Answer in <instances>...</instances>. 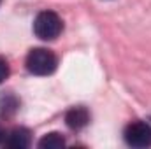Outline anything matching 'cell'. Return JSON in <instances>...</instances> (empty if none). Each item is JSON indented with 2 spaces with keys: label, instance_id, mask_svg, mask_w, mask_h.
<instances>
[{
  "label": "cell",
  "instance_id": "277c9868",
  "mask_svg": "<svg viewBox=\"0 0 151 149\" xmlns=\"http://www.w3.org/2000/svg\"><path fill=\"white\" fill-rule=\"evenodd\" d=\"M2 144L5 148H11V149H25V148H30L32 144V133L28 128L25 126H16L12 130H9L7 133L4 132V140Z\"/></svg>",
  "mask_w": 151,
  "mask_h": 149
},
{
  "label": "cell",
  "instance_id": "ba28073f",
  "mask_svg": "<svg viewBox=\"0 0 151 149\" xmlns=\"http://www.w3.org/2000/svg\"><path fill=\"white\" fill-rule=\"evenodd\" d=\"M4 140V130H2V126H0V142Z\"/></svg>",
  "mask_w": 151,
  "mask_h": 149
},
{
  "label": "cell",
  "instance_id": "52a82bcc",
  "mask_svg": "<svg viewBox=\"0 0 151 149\" xmlns=\"http://www.w3.org/2000/svg\"><path fill=\"white\" fill-rule=\"evenodd\" d=\"M9 75V63L0 56V82H4Z\"/></svg>",
  "mask_w": 151,
  "mask_h": 149
},
{
  "label": "cell",
  "instance_id": "9c48e42d",
  "mask_svg": "<svg viewBox=\"0 0 151 149\" xmlns=\"http://www.w3.org/2000/svg\"><path fill=\"white\" fill-rule=\"evenodd\" d=\"M0 4H2V0H0Z\"/></svg>",
  "mask_w": 151,
  "mask_h": 149
},
{
  "label": "cell",
  "instance_id": "5b68a950",
  "mask_svg": "<svg viewBox=\"0 0 151 149\" xmlns=\"http://www.w3.org/2000/svg\"><path fill=\"white\" fill-rule=\"evenodd\" d=\"M65 123L70 130H81L90 123V112L86 107H72L65 114Z\"/></svg>",
  "mask_w": 151,
  "mask_h": 149
},
{
  "label": "cell",
  "instance_id": "6da1fadb",
  "mask_svg": "<svg viewBox=\"0 0 151 149\" xmlns=\"http://www.w3.org/2000/svg\"><path fill=\"white\" fill-rule=\"evenodd\" d=\"M58 67V58L53 51L35 47L27 56V69L34 75H49L53 74Z\"/></svg>",
  "mask_w": 151,
  "mask_h": 149
},
{
  "label": "cell",
  "instance_id": "3957f363",
  "mask_svg": "<svg viewBox=\"0 0 151 149\" xmlns=\"http://www.w3.org/2000/svg\"><path fill=\"white\" fill-rule=\"evenodd\" d=\"M125 142L132 148H150L151 146V126L144 121L130 123L125 128Z\"/></svg>",
  "mask_w": 151,
  "mask_h": 149
},
{
  "label": "cell",
  "instance_id": "8992f818",
  "mask_svg": "<svg viewBox=\"0 0 151 149\" xmlns=\"http://www.w3.org/2000/svg\"><path fill=\"white\" fill-rule=\"evenodd\" d=\"M63 146H65V139L56 132L47 133L39 140V148L42 149H58V148H63Z\"/></svg>",
  "mask_w": 151,
  "mask_h": 149
},
{
  "label": "cell",
  "instance_id": "7a4b0ae2",
  "mask_svg": "<svg viewBox=\"0 0 151 149\" xmlns=\"http://www.w3.org/2000/svg\"><path fill=\"white\" fill-rule=\"evenodd\" d=\"M62 30H63V23H62L60 16L53 11L39 12L34 21V32L42 40H55L62 34Z\"/></svg>",
  "mask_w": 151,
  "mask_h": 149
}]
</instances>
